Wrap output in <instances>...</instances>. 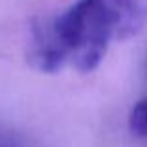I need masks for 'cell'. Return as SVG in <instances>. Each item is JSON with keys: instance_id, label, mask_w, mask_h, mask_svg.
<instances>
[{"instance_id": "obj_3", "label": "cell", "mask_w": 147, "mask_h": 147, "mask_svg": "<svg viewBox=\"0 0 147 147\" xmlns=\"http://www.w3.org/2000/svg\"><path fill=\"white\" fill-rule=\"evenodd\" d=\"M0 147H19V143L15 142V138L9 134L8 130L0 128Z\"/></svg>"}, {"instance_id": "obj_2", "label": "cell", "mask_w": 147, "mask_h": 147, "mask_svg": "<svg viewBox=\"0 0 147 147\" xmlns=\"http://www.w3.org/2000/svg\"><path fill=\"white\" fill-rule=\"evenodd\" d=\"M128 126L132 134L147 142V96L138 100L128 113Z\"/></svg>"}, {"instance_id": "obj_1", "label": "cell", "mask_w": 147, "mask_h": 147, "mask_svg": "<svg viewBox=\"0 0 147 147\" xmlns=\"http://www.w3.org/2000/svg\"><path fill=\"white\" fill-rule=\"evenodd\" d=\"M147 23V0H78L62 13L36 21L28 62L45 74L92 72L111 43L136 36Z\"/></svg>"}]
</instances>
